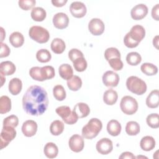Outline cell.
<instances>
[{
	"label": "cell",
	"mask_w": 159,
	"mask_h": 159,
	"mask_svg": "<svg viewBox=\"0 0 159 159\" xmlns=\"http://www.w3.org/2000/svg\"><path fill=\"white\" fill-rule=\"evenodd\" d=\"M140 70L143 73L147 76L155 75L158 72L157 66L150 63H143L140 66Z\"/></svg>",
	"instance_id": "32"
},
{
	"label": "cell",
	"mask_w": 159,
	"mask_h": 159,
	"mask_svg": "<svg viewBox=\"0 0 159 159\" xmlns=\"http://www.w3.org/2000/svg\"><path fill=\"white\" fill-rule=\"evenodd\" d=\"M9 42L13 47L16 48L20 47L24 42V36L20 32H12L9 36Z\"/></svg>",
	"instance_id": "26"
},
{
	"label": "cell",
	"mask_w": 159,
	"mask_h": 159,
	"mask_svg": "<svg viewBox=\"0 0 159 159\" xmlns=\"http://www.w3.org/2000/svg\"><path fill=\"white\" fill-rule=\"evenodd\" d=\"M147 125L153 129H157L159 127V116L157 113L149 114L146 119Z\"/></svg>",
	"instance_id": "39"
},
{
	"label": "cell",
	"mask_w": 159,
	"mask_h": 159,
	"mask_svg": "<svg viewBox=\"0 0 159 159\" xmlns=\"http://www.w3.org/2000/svg\"><path fill=\"white\" fill-rule=\"evenodd\" d=\"M43 152L45 155L48 158L57 157L58 153V147L53 142H48L44 147Z\"/></svg>",
	"instance_id": "23"
},
{
	"label": "cell",
	"mask_w": 159,
	"mask_h": 159,
	"mask_svg": "<svg viewBox=\"0 0 159 159\" xmlns=\"http://www.w3.org/2000/svg\"><path fill=\"white\" fill-rule=\"evenodd\" d=\"M29 75L32 79L39 81H43L44 80L41 74V67L34 66L29 70Z\"/></svg>",
	"instance_id": "41"
},
{
	"label": "cell",
	"mask_w": 159,
	"mask_h": 159,
	"mask_svg": "<svg viewBox=\"0 0 159 159\" xmlns=\"http://www.w3.org/2000/svg\"><path fill=\"white\" fill-rule=\"evenodd\" d=\"M121 125L117 120H111L107 124V132L112 136H117L121 132Z\"/></svg>",
	"instance_id": "20"
},
{
	"label": "cell",
	"mask_w": 159,
	"mask_h": 159,
	"mask_svg": "<svg viewBox=\"0 0 159 159\" xmlns=\"http://www.w3.org/2000/svg\"><path fill=\"white\" fill-rule=\"evenodd\" d=\"M36 58L41 63H47L51 60L52 55L48 50L40 49L36 53Z\"/></svg>",
	"instance_id": "35"
},
{
	"label": "cell",
	"mask_w": 159,
	"mask_h": 159,
	"mask_svg": "<svg viewBox=\"0 0 159 159\" xmlns=\"http://www.w3.org/2000/svg\"><path fill=\"white\" fill-rule=\"evenodd\" d=\"M104 22L98 18L92 19L88 24V29L94 35H100L104 31Z\"/></svg>",
	"instance_id": "11"
},
{
	"label": "cell",
	"mask_w": 159,
	"mask_h": 159,
	"mask_svg": "<svg viewBox=\"0 0 159 159\" xmlns=\"http://www.w3.org/2000/svg\"><path fill=\"white\" fill-rule=\"evenodd\" d=\"M121 111L127 115L135 114L138 109V102L135 98L130 96L123 97L120 102Z\"/></svg>",
	"instance_id": "5"
},
{
	"label": "cell",
	"mask_w": 159,
	"mask_h": 159,
	"mask_svg": "<svg viewBox=\"0 0 159 159\" xmlns=\"http://www.w3.org/2000/svg\"><path fill=\"white\" fill-rule=\"evenodd\" d=\"M127 89L137 95H142L147 91V84L144 81L135 76H131L127 79Z\"/></svg>",
	"instance_id": "3"
},
{
	"label": "cell",
	"mask_w": 159,
	"mask_h": 159,
	"mask_svg": "<svg viewBox=\"0 0 159 159\" xmlns=\"http://www.w3.org/2000/svg\"><path fill=\"white\" fill-rule=\"evenodd\" d=\"M125 132L129 135H136L140 132V125L135 121H129L126 124Z\"/></svg>",
	"instance_id": "34"
},
{
	"label": "cell",
	"mask_w": 159,
	"mask_h": 159,
	"mask_svg": "<svg viewBox=\"0 0 159 159\" xmlns=\"http://www.w3.org/2000/svg\"><path fill=\"white\" fill-rule=\"evenodd\" d=\"M126 61L129 65L131 66H136L141 62L142 57L139 53L132 52L127 55Z\"/></svg>",
	"instance_id": "33"
},
{
	"label": "cell",
	"mask_w": 159,
	"mask_h": 159,
	"mask_svg": "<svg viewBox=\"0 0 159 159\" xmlns=\"http://www.w3.org/2000/svg\"><path fill=\"white\" fill-rule=\"evenodd\" d=\"M158 11H159V4H157L153 7L152 9V16L155 20H158Z\"/></svg>",
	"instance_id": "47"
},
{
	"label": "cell",
	"mask_w": 159,
	"mask_h": 159,
	"mask_svg": "<svg viewBox=\"0 0 159 159\" xmlns=\"http://www.w3.org/2000/svg\"><path fill=\"white\" fill-rule=\"evenodd\" d=\"M102 82L107 87H116L119 82V76L113 71H107L102 75Z\"/></svg>",
	"instance_id": "10"
},
{
	"label": "cell",
	"mask_w": 159,
	"mask_h": 159,
	"mask_svg": "<svg viewBox=\"0 0 159 159\" xmlns=\"http://www.w3.org/2000/svg\"><path fill=\"white\" fill-rule=\"evenodd\" d=\"M58 72L61 78L65 80H68L73 76V68L67 63L61 65L58 68Z\"/></svg>",
	"instance_id": "24"
},
{
	"label": "cell",
	"mask_w": 159,
	"mask_h": 159,
	"mask_svg": "<svg viewBox=\"0 0 159 159\" xmlns=\"http://www.w3.org/2000/svg\"><path fill=\"white\" fill-rule=\"evenodd\" d=\"M67 86L70 90L76 91L81 88L82 86V81L79 76L75 75L67 80Z\"/></svg>",
	"instance_id": "30"
},
{
	"label": "cell",
	"mask_w": 159,
	"mask_h": 159,
	"mask_svg": "<svg viewBox=\"0 0 159 159\" xmlns=\"http://www.w3.org/2000/svg\"><path fill=\"white\" fill-rule=\"evenodd\" d=\"M155 140L152 136L143 137L140 142V148L144 151H150L155 147Z\"/></svg>",
	"instance_id": "22"
},
{
	"label": "cell",
	"mask_w": 159,
	"mask_h": 159,
	"mask_svg": "<svg viewBox=\"0 0 159 159\" xmlns=\"http://www.w3.org/2000/svg\"><path fill=\"white\" fill-rule=\"evenodd\" d=\"M140 157H142V158H147V157H144V156H137L136 158H140Z\"/></svg>",
	"instance_id": "53"
},
{
	"label": "cell",
	"mask_w": 159,
	"mask_h": 159,
	"mask_svg": "<svg viewBox=\"0 0 159 159\" xmlns=\"http://www.w3.org/2000/svg\"><path fill=\"white\" fill-rule=\"evenodd\" d=\"M4 75L2 73H1V80H2V83H1V86L3 85L4 84V81L6 80V78H4Z\"/></svg>",
	"instance_id": "51"
},
{
	"label": "cell",
	"mask_w": 159,
	"mask_h": 159,
	"mask_svg": "<svg viewBox=\"0 0 159 159\" xmlns=\"http://www.w3.org/2000/svg\"><path fill=\"white\" fill-rule=\"evenodd\" d=\"M159 91L158 89L153 90L146 99V104L149 108L154 109L158 106Z\"/></svg>",
	"instance_id": "18"
},
{
	"label": "cell",
	"mask_w": 159,
	"mask_h": 159,
	"mask_svg": "<svg viewBox=\"0 0 159 159\" xmlns=\"http://www.w3.org/2000/svg\"><path fill=\"white\" fill-rule=\"evenodd\" d=\"M30 16L32 19L37 22L43 21L47 16L46 11L40 7H34L31 11Z\"/></svg>",
	"instance_id": "27"
},
{
	"label": "cell",
	"mask_w": 159,
	"mask_h": 159,
	"mask_svg": "<svg viewBox=\"0 0 159 159\" xmlns=\"http://www.w3.org/2000/svg\"><path fill=\"white\" fill-rule=\"evenodd\" d=\"M16 71L15 65L10 61H5L1 63V73L4 76H9Z\"/></svg>",
	"instance_id": "28"
},
{
	"label": "cell",
	"mask_w": 159,
	"mask_h": 159,
	"mask_svg": "<svg viewBox=\"0 0 159 159\" xmlns=\"http://www.w3.org/2000/svg\"><path fill=\"white\" fill-rule=\"evenodd\" d=\"M158 36L157 35L153 39V46L156 47V48H158Z\"/></svg>",
	"instance_id": "50"
},
{
	"label": "cell",
	"mask_w": 159,
	"mask_h": 159,
	"mask_svg": "<svg viewBox=\"0 0 159 159\" xmlns=\"http://www.w3.org/2000/svg\"><path fill=\"white\" fill-rule=\"evenodd\" d=\"M104 57L107 61L114 58H120V53L119 50L114 47L107 48L104 52Z\"/></svg>",
	"instance_id": "40"
},
{
	"label": "cell",
	"mask_w": 159,
	"mask_h": 159,
	"mask_svg": "<svg viewBox=\"0 0 159 159\" xmlns=\"http://www.w3.org/2000/svg\"><path fill=\"white\" fill-rule=\"evenodd\" d=\"M70 11L73 17L76 18H81L86 15L87 9L83 2L75 1L71 4L70 6Z\"/></svg>",
	"instance_id": "8"
},
{
	"label": "cell",
	"mask_w": 159,
	"mask_h": 159,
	"mask_svg": "<svg viewBox=\"0 0 159 159\" xmlns=\"http://www.w3.org/2000/svg\"><path fill=\"white\" fill-rule=\"evenodd\" d=\"M41 74L44 80L52 79L55 75L54 68L48 65L41 67Z\"/></svg>",
	"instance_id": "38"
},
{
	"label": "cell",
	"mask_w": 159,
	"mask_h": 159,
	"mask_svg": "<svg viewBox=\"0 0 159 159\" xmlns=\"http://www.w3.org/2000/svg\"><path fill=\"white\" fill-rule=\"evenodd\" d=\"M68 145L71 151L78 153L83 150L84 148V140L78 134L73 135L69 139Z\"/></svg>",
	"instance_id": "13"
},
{
	"label": "cell",
	"mask_w": 159,
	"mask_h": 159,
	"mask_svg": "<svg viewBox=\"0 0 159 159\" xmlns=\"http://www.w3.org/2000/svg\"><path fill=\"white\" fill-rule=\"evenodd\" d=\"M127 34L132 40L139 44L145 35V30L144 27L140 25H135L131 28Z\"/></svg>",
	"instance_id": "9"
},
{
	"label": "cell",
	"mask_w": 159,
	"mask_h": 159,
	"mask_svg": "<svg viewBox=\"0 0 159 159\" xmlns=\"http://www.w3.org/2000/svg\"><path fill=\"white\" fill-rule=\"evenodd\" d=\"M48 98L47 91L41 86H30L22 98V107L24 111L31 116H40L47 110Z\"/></svg>",
	"instance_id": "1"
},
{
	"label": "cell",
	"mask_w": 159,
	"mask_h": 159,
	"mask_svg": "<svg viewBox=\"0 0 159 159\" xmlns=\"http://www.w3.org/2000/svg\"><path fill=\"white\" fill-rule=\"evenodd\" d=\"M148 13V7L145 4H139L135 6L130 11V15L134 20H141L144 18Z\"/></svg>",
	"instance_id": "15"
},
{
	"label": "cell",
	"mask_w": 159,
	"mask_h": 159,
	"mask_svg": "<svg viewBox=\"0 0 159 159\" xmlns=\"http://www.w3.org/2000/svg\"><path fill=\"white\" fill-rule=\"evenodd\" d=\"M73 66L75 70L79 72L84 71L87 68V61L85 58L83 57H80L76 58L73 61Z\"/></svg>",
	"instance_id": "37"
},
{
	"label": "cell",
	"mask_w": 159,
	"mask_h": 159,
	"mask_svg": "<svg viewBox=\"0 0 159 159\" xmlns=\"http://www.w3.org/2000/svg\"><path fill=\"white\" fill-rule=\"evenodd\" d=\"M10 54V48L9 47L2 42H1V53H0V57H8Z\"/></svg>",
	"instance_id": "46"
},
{
	"label": "cell",
	"mask_w": 159,
	"mask_h": 159,
	"mask_svg": "<svg viewBox=\"0 0 159 159\" xmlns=\"http://www.w3.org/2000/svg\"><path fill=\"white\" fill-rule=\"evenodd\" d=\"M29 35L32 40L39 43H46L50 39L48 31L46 29L38 25L31 27L29 31Z\"/></svg>",
	"instance_id": "4"
},
{
	"label": "cell",
	"mask_w": 159,
	"mask_h": 159,
	"mask_svg": "<svg viewBox=\"0 0 159 159\" xmlns=\"http://www.w3.org/2000/svg\"><path fill=\"white\" fill-rule=\"evenodd\" d=\"M1 35H2V37H1V42H2V36H4V35H5V32L4 31V29H3V28L2 27H1Z\"/></svg>",
	"instance_id": "52"
},
{
	"label": "cell",
	"mask_w": 159,
	"mask_h": 159,
	"mask_svg": "<svg viewBox=\"0 0 159 159\" xmlns=\"http://www.w3.org/2000/svg\"><path fill=\"white\" fill-rule=\"evenodd\" d=\"M96 148L97 151L102 155H107L113 149L112 142L108 138H102L96 143Z\"/></svg>",
	"instance_id": "12"
},
{
	"label": "cell",
	"mask_w": 159,
	"mask_h": 159,
	"mask_svg": "<svg viewBox=\"0 0 159 159\" xmlns=\"http://www.w3.org/2000/svg\"><path fill=\"white\" fill-rule=\"evenodd\" d=\"M119 158H128V159H134L135 157L133 155L132 153L129 152H123L120 156Z\"/></svg>",
	"instance_id": "48"
},
{
	"label": "cell",
	"mask_w": 159,
	"mask_h": 159,
	"mask_svg": "<svg viewBox=\"0 0 159 159\" xmlns=\"http://www.w3.org/2000/svg\"><path fill=\"white\" fill-rule=\"evenodd\" d=\"M102 124L97 118L91 119L82 129V136L86 139H92L96 137L101 130Z\"/></svg>",
	"instance_id": "2"
},
{
	"label": "cell",
	"mask_w": 159,
	"mask_h": 159,
	"mask_svg": "<svg viewBox=\"0 0 159 159\" xmlns=\"http://www.w3.org/2000/svg\"><path fill=\"white\" fill-rule=\"evenodd\" d=\"M64 130V124L59 120L53 121L50 126V131L53 135H60Z\"/></svg>",
	"instance_id": "29"
},
{
	"label": "cell",
	"mask_w": 159,
	"mask_h": 159,
	"mask_svg": "<svg viewBox=\"0 0 159 159\" xmlns=\"http://www.w3.org/2000/svg\"><path fill=\"white\" fill-rule=\"evenodd\" d=\"M11 109V101L7 96H2L0 98V113L1 114L9 112Z\"/></svg>",
	"instance_id": "31"
},
{
	"label": "cell",
	"mask_w": 159,
	"mask_h": 159,
	"mask_svg": "<svg viewBox=\"0 0 159 159\" xmlns=\"http://www.w3.org/2000/svg\"><path fill=\"white\" fill-rule=\"evenodd\" d=\"M53 94L57 101H63L66 98V91L63 86L57 84L53 88Z\"/></svg>",
	"instance_id": "36"
},
{
	"label": "cell",
	"mask_w": 159,
	"mask_h": 159,
	"mask_svg": "<svg viewBox=\"0 0 159 159\" xmlns=\"http://www.w3.org/2000/svg\"><path fill=\"white\" fill-rule=\"evenodd\" d=\"M18 3L22 9L28 11L35 6L36 1L35 0H19Z\"/></svg>",
	"instance_id": "44"
},
{
	"label": "cell",
	"mask_w": 159,
	"mask_h": 159,
	"mask_svg": "<svg viewBox=\"0 0 159 159\" xmlns=\"http://www.w3.org/2000/svg\"><path fill=\"white\" fill-rule=\"evenodd\" d=\"M19 124L18 117L15 115H11L6 117L3 120V126L16 127Z\"/></svg>",
	"instance_id": "42"
},
{
	"label": "cell",
	"mask_w": 159,
	"mask_h": 159,
	"mask_svg": "<svg viewBox=\"0 0 159 159\" xmlns=\"http://www.w3.org/2000/svg\"><path fill=\"white\" fill-rule=\"evenodd\" d=\"M16 136V131L14 127L10 126H3L0 135L1 149H3L8 145Z\"/></svg>",
	"instance_id": "7"
},
{
	"label": "cell",
	"mask_w": 159,
	"mask_h": 159,
	"mask_svg": "<svg viewBox=\"0 0 159 159\" xmlns=\"http://www.w3.org/2000/svg\"><path fill=\"white\" fill-rule=\"evenodd\" d=\"M22 81L17 78L11 79L9 83V91L12 95H17L22 90Z\"/></svg>",
	"instance_id": "19"
},
{
	"label": "cell",
	"mask_w": 159,
	"mask_h": 159,
	"mask_svg": "<svg viewBox=\"0 0 159 159\" xmlns=\"http://www.w3.org/2000/svg\"><path fill=\"white\" fill-rule=\"evenodd\" d=\"M107 61L109 65L111 66V67L115 71L120 70L123 68L124 64H123V62L121 61L120 58H114L110 59Z\"/></svg>",
	"instance_id": "43"
},
{
	"label": "cell",
	"mask_w": 159,
	"mask_h": 159,
	"mask_svg": "<svg viewBox=\"0 0 159 159\" xmlns=\"http://www.w3.org/2000/svg\"><path fill=\"white\" fill-rule=\"evenodd\" d=\"M65 48L66 45L65 42L60 38L54 39L51 43V49L55 53H62L65 50Z\"/></svg>",
	"instance_id": "25"
},
{
	"label": "cell",
	"mask_w": 159,
	"mask_h": 159,
	"mask_svg": "<svg viewBox=\"0 0 159 159\" xmlns=\"http://www.w3.org/2000/svg\"><path fill=\"white\" fill-rule=\"evenodd\" d=\"M68 23L69 18L68 16L63 12H58L53 17V24L57 29H65L68 27Z\"/></svg>",
	"instance_id": "14"
},
{
	"label": "cell",
	"mask_w": 159,
	"mask_h": 159,
	"mask_svg": "<svg viewBox=\"0 0 159 159\" xmlns=\"http://www.w3.org/2000/svg\"><path fill=\"white\" fill-rule=\"evenodd\" d=\"M67 2L66 0H52V3L56 7H62Z\"/></svg>",
	"instance_id": "49"
},
{
	"label": "cell",
	"mask_w": 159,
	"mask_h": 159,
	"mask_svg": "<svg viewBox=\"0 0 159 159\" xmlns=\"http://www.w3.org/2000/svg\"><path fill=\"white\" fill-rule=\"evenodd\" d=\"M37 130V124L33 120H27L22 124V132L25 137H30L35 135Z\"/></svg>",
	"instance_id": "16"
},
{
	"label": "cell",
	"mask_w": 159,
	"mask_h": 159,
	"mask_svg": "<svg viewBox=\"0 0 159 159\" xmlns=\"http://www.w3.org/2000/svg\"><path fill=\"white\" fill-rule=\"evenodd\" d=\"M68 57L73 62L75 60L80 57H83V53L77 48H72L68 52Z\"/></svg>",
	"instance_id": "45"
},
{
	"label": "cell",
	"mask_w": 159,
	"mask_h": 159,
	"mask_svg": "<svg viewBox=\"0 0 159 159\" xmlns=\"http://www.w3.org/2000/svg\"><path fill=\"white\" fill-rule=\"evenodd\" d=\"M55 111L57 114L60 116L63 120L67 124L72 125L78 121V116L73 111L71 110L69 106H62L58 107Z\"/></svg>",
	"instance_id": "6"
},
{
	"label": "cell",
	"mask_w": 159,
	"mask_h": 159,
	"mask_svg": "<svg viewBox=\"0 0 159 159\" xmlns=\"http://www.w3.org/2000/svg\"><path fill=\"white\" fill-rule=\"evenodd\" d=\"M73 111L75 112L78 118L86 117L90 112L89 107L87 104L84 102L77 103L74 106Z\"/></svg>",
	"instance_id": "17"
},
{
	"label": "cell",
	"mask_w": 159,
	"mask_h": 159,
	"mask_svg": "<svg viewBox=\"0 0 159 159\" xmlns=\"http://www.w3.org/2000/svg\"><path fill=\"white\" fill-rule=\"evenodd\" d=\"M117 98L118 95L117 92L112 89H107L103 94V101L107 105H114L117 102Z\"/></svg>",
	"instance_id": "21"
}]
</instances>
